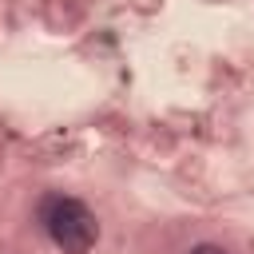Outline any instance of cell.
Returning <instances> with one entry per match:
<instances>
[{"label": "cell", "instance_id": "obj_1", "mask_svg": "<svg viewBox=\"0 0 254 254\" xmlns=\"http://www.w3.org/2000/svg\"><path fill=\"white\" fill-rule=\"evenodd\" d=\"M36 218H40L44 234L52 238V246H60L64 254H87V250L95 246V238H99L95 214H91L79 198L60 194V190H52V194L40 198Z\"/></svg>", "mask_w": 254, "mask_h": 254}, {"label": "cell", "instance_id": "obj_2", "mask_svg": "<svg viewBox=\"0 0 254 254\" xmlns=\"http://www.w3.org/2000/svg\"><path fill=\"white\" fill-rule=\"evenodd\" d=\"M190 254H226V250L214 246V242H198V246H190Z\"/></svg>", "mask_w": 254, "mask_h": 254}]
</instances>
